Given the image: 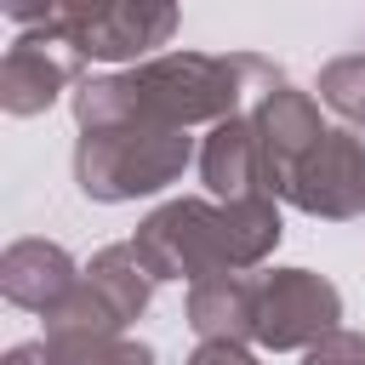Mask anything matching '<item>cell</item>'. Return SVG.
<instances>
[{
	"mask_svg": "<svg viewBox=\"0 0 365 365\" xmlns=\"http://www.w3.org/2000/svg\"><path fill=\"white\" fill-rule=\"evenodd\" d=\"M74 125H80L74 182H80V194L97 200V205L148 200V194L171 188V182L188 171V160H200L188 125H171V120L120 108V103H108L91 80L74 86Z\"/></svg>",
	"mask_w": 365,
	"mask_h": 365,
	"instance_id": "cell-1",
	"label": "cell"
},
{
	"mask_svg": "<svg viewBox=\"0 0 365 365\" xmlns=\"http://www.w3.org/2000/svg\"><path fill=\"white\" fill-rule=\"evenodd\" d=\"M285 222L274 194L251 200H165L131 234L154 279H205V274H245L274 257Z\"/></svg>",
	"mask_w": 365,
	"mask_h": 365,
	"instance_id": "cell-2",
	"label": "cell"
},
{
	"mask_svg": "<svg viewBox=\"0 0 365 365\" xmlns=\"http://www.w3.org/2000/svg\"><path fill=\"white\" fill-rule=\"evenodd\" d=\"M279 80L285 74L257 51H160V57L131 63L120 74H91V86L108 103L188 125V131L245 114V103H257Z\"/></svg>",
	"mask_w": 365,
	"mask_h": 365,
	"instance_id": "cell-3",
	"label": "cell"
},
{
	"mask_svg": "<svg viewBox=\"0 0 365 365\" xmlns=\"http://www.w3.org/2000/svg\"><path fill=\"white\" fill-rule=\"evenodd\" d=\"M154 285L160 279L131 240L103 245L80 268V285L46 314V336H120L131 319H143Z\"/></svg>",
	"mask_w": 365,
	"mask_h": 365,
	"instance_id": "cell-4",
	"label": "cell"
},
{
	"mask_svg": "<svg viewBox=\"0 0 365 365\" xmlns=\"http://www.w3.org/2000/svg\"><path fill=\"white\" fill-rule=\"evenodd\" d=\"M342 325V291L314 268H274L257 274V331L251 342L268 354H302L325 331Z\"/></svg>",
	"mask_w": 365,
	"mask_h": 365,
	"instance_id": "cell-5",
	"label": "cell"
},
{
	"mask_svg": "<svg viewBox=\"0 0 365 365\" xmlns=\"http://www.w3.org/2000/svg\"><path fill=\"white\" fill-rule=\"evenodd\" d=\"M279 200L319 222L365 217V137L354 125H331L279 182Z\"/></svg>",
	"mask_w": 365,
	"mask_h": 365,
	"instance_id": "cell-6",
	"label": "cell"
},
{
	"mask_svg": "<svg viewBox=\"0 0 365 365\" xmlns=\"http://www.w3.org/2000/svg\"><path fill=\"white\" fill-rule=\"evenodd\" d=\"M86 63H148L177 34V0H91L63 29Z\"/></svg>",
	"mask_w": 365,
	"mask_h": 365,
	"instance_id": "cell-7",
	"label": "cell"
},
{
	"mask_svg": "<svg viewBox=\"0 0 365 365\" xmlns=\"http://www.w3.org/2000/svg\"><path fill=\"white\" fill-rule=\"evenodd\" d=\"M80 68H86V51L63 29H23L0 63V108L17 120L46 114L68 86H80Z\"/></svg>",
	"mask_w": 365,
	"mask_h": 365,
	"instance_id": "cell-8",
	"label": "cell"
},
{
	"mask_svg": "<svg viewBox=\"0 0 365 365\" xmlns=\"http://www.w3.org/2000/svg\"><path fill=\"white\" fill-rule=\"evenodd\" d=\"M251 125H257V143H262V165H268V194H274V200H279V182L291 177V165L331 131V125L319 120L314 91H302V86H291V80L268 86V91L251 103Z\"/></svg>",
	"mask_w": 365,
	"mask_h": 365,
	"instance_id": "cell-9",
	"label": "cell"
},
{
	"mask_svg": "<svg viewBox=\"0 0 365 365\" xmlns=\"http://www.w3.org/2000/svg\"><path fill=\"white\" fill-rule=\"evenodd\" d=\"M74 285H80V268H74V257H68L63 245H51V240H11V245L0 251V291H6V302L29 308V314H40V319H46Z\"/></svg>",
	"mask_w": 365,
	"mask_h": 365,
	"instance_id": "cell-10",
	"label": "cell"
},
{
	"mask_svg": "<svg viewBox=\"0 0 365 365\" xmlns=\"http://www.w3.org/2000/svg\"><path fill=\"white\" fill-rule=\"evenodd\" d=\"M200 177H205V188L217 200L268 194V165H262V143H257L251 108L205 131V143H200Z\"/></svg>",
	"mask_w": 365,
	"mask_h": 365,
	"instance_id": "cell-11",
	"label": "cell"
},
{
	"mask_svg": "<svg viewBox=\"0 0 365 365\" xmlns=\"http://www.w3.org/2000/svg\"><path fill=\"white\" fill-rule=\"evenodd\" d=\"M188 331L200 342H251L257 331V279L251 274H205L188 285Z\"/></svg>",
	"mask_w": 365,
	"mask_h": 365,
	"instance_id": "cell-12",
	"label": "cell"
},
{
	"mask_svg": "<svg viewBox=\"0 0 365 365\" xmlns=\"http://www.w3.org/2000/svg\"><path fill=\"white\" fill-rule=\"evenodd\" d=\"M51 365H154V348L148 342H131L125 331L120 336H40Z\"/></svg>",
	"mask_w": 365,
	"mask_h": 365,
	"instance_id": "cell-13",
	"label": "cell"
},
{
	"mask_svg": "<svg viewBox=\"0 0 365 365\" xmlns=\"http://www.w3.org/2000/svg\"><path fill=\"white\" fill-rule=\"evenodd\" d=\"M319 103L331 114H342L359 137H365V51H348V57H331L319 68Z\"/></svg>",
	"mask_w": 365,
	"mask_h": 365,
	"instance_id": "cell-14",
	"label": "cell"
},
{
	"mask_svg": "<svg viewBox=\"0 0 365 365\" xmlns=\"http://www.w3.org/2000/svg\"><path fill=\"white\" fill-rule=\"evenodd\" d=\"M91 0H0V11L23 29H68Z\"/></svg>",
	"mask_w": 365,
	"mask_h": 365,
	"instance_id": "cell-15",
	"label": "cell"
},
{
	"mask_svg": "<svg viewBox=\"0 0 365 365\" xmlns=\"http://www.w3.org/2000/svg\"><path fill=\"white\" fill-rule=\"evenodd\" d=\"M302 365H365V331H325L314 348H302Z\"/></svg>",
	"mask_w": 365,
	"mask_h": 365,
	"instance_id": "cell-16",
	"label": "cell"
},
{
	"mask_svg": "<svg viewBox=\"0 0 365 365\" xmlns=\"http://www.w3.org/2000/svg\"><path fill=\"white\" fill-rule=\"evenodd\" d=\"M188 365H262L245 342H200L194 354H188Z\"/></svg>",
	"mask_w": 365,
	"mask_h": 365,
	"instance_id": "cell-17",
	"label": "cell"
},
{
	"mask_svg": "<svg viewBox=\"0 0 365 365\" xmlns=\"http://www.w3.org/2000/svg\"><path fill=\"white\" fill-rule=\"evenodd\" d=\"M0 365H51V354H46V342H17Z\"/></svg>",
	"mask_w": 365,
	"mask_h": 365,
	"instance_id": "cell-18",
	"label": "cell"
}]
</instances>
